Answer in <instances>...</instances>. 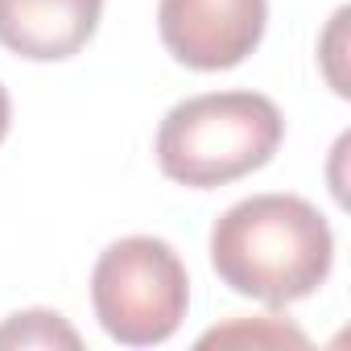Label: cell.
<instances>
[{
    "mask_svg": "<svg viewBox=\"0 0 351 351\" xmlns=\"http://www.w3.org/2000/svg\"><path fill=\"white\" fill-rule=\"evenodd\" d=\"M335 265V236L322 211L298 195H252L211 228V269L219 281L265 306L310 298Z\"/></svg>",
    "mask_w": 351,
    "mask_h": 351,
    "instance_id": "6da1fadb",
    "label": "cell"
},
{
    "mask_svg": "<svg viewBox=\"0 0 351 351\" xmlns=\"http://www.w3.org/2000/svg\"><path fill=\"white\" fill-rule=\"evenodd\" d=\"M281 136L285 120L261 91L191 95L157 128V165L169 182L211 191L269 165Z\"/></svg>",
    "mask_w": 351,
    "mask_h": 351,
    "instance_id": "7a4b0ae2",
    "label": "cell"
},
{
    "mask_svg": "<svg viewBox=\"0 0 351 351\" xmlns=\"http://www.w3.org/2000/svg\"><path fill=\"white\" fill-rule=\"evenodd\" d=\"M91 306L108 339L124 347L165 343L191 306L186 265L157 236H124L95 261Z\"/></svg>",
    "mask_w": 351,
    "mask_h": 351,
    "instance_id": "3957f363",
    "label": "cell"
},
{
    "mask_svg": "<svg viewBox=\"0 0 351 351\" xmlns=\"http://www.w3.org/2000/svg\"><path fill=\"white\" fill-rule=\"evenodd\" d=\"M269 0H161L165 50L191 71H232L265 38Z\"/></svg>",
    "mask_w": 351,
    "mask_h": 351,
    "instance_id": "277c9868",
    "label": "cell"
},
{
    "mask_svg": "<svg viewBox=\"0 0 351 351\" xmlns=\"http://www.w3.org/2000/svg\"><path fill=\"white\" fill-rule=\"evenodd\" d=\"M104 0H0V46L29 62L79 54L99 25Z\"/></svg>",
    "mask_w": 351,
    "mask_h": 351,
    "instance_id": "5b68a950",
    "label": "cell"
},
{
    "mask_svg": "<svg viewBox=\"0 0 351 351\" xmlns=\"http://www.w3.org/2000/svg\"><path fill=\"white\" fill-rule=\"evenodd\" d=\"M0 347H79V335L54 310H25L0 326Z\"/></svg>",
    "mask_w": 351,
    "mask_h": 351,
    "instance_id": "8992f818",
    "label": "cell"
},
{
    "mask_svg": "<svg viewBox=\"0 0 351 351\" xmlns=\"http://www.w3.org/2000/svg\"><path fill=\"white\" fill-rule=\"evenodd\" d=\"M203 347L207 343H252V347H306L310 339L298 330V326H289V322H281V318H273V314H265V318H256V322H248V318H240V322H232V326H215V330H207L203 339H199Z\"/></svg>",
    "mask_w": 351,
    "mask_h": 351,
    "instance_id": "52a82bcc",
    "label": "cell"
},
{
    "mask_svg": "<svg viewBox=\"0 0 351 351\" xmlns=\"http://www.w3.org/2000/svg\"><path fill=\"white\" fill-rule=\"evenodd\" d=\"M9 120H13V104H9V91L0 87V141L9 136Z\"/></svg>",
    "mask_w": 351,
    "mask_h": 351,
    "instance_id": "ba28073f",
    "label": "cell"
}]
</instances>
